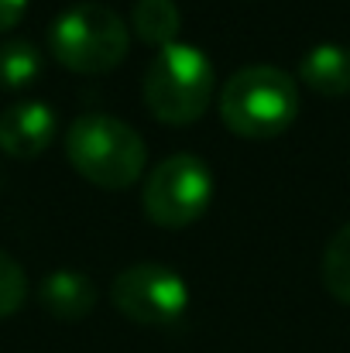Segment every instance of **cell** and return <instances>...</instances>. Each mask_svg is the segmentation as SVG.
<instances>
[{
	"label": "cell",
	"instance_id": "cell-1",
	"mask_svg": "<svg viewBox=\"0 0 350 353\" xmlns=\"http://www.w3.org/2000/svg\"><path fill=\"white\" fill-rule=\"evenodd\" d=\"M66 154L72 168L104 189H127L148 165L144 137L114 114H83L66 130Z\"/></svg>",
	"mask_w": 350,
	"mask_h": 353
},
{
	"label": "cell",
	"instance_id": "cell-2",
	"mask_svg": "<svg viewBox=\"0 0 350 353\" xmlns=\"http://www.w3.org/2000/svg\"><path fill=\"white\" fill-rule=\"evenodd\" d=\"M299 114L295 79L268 62H254L237 69L220 90V117L233 134L264 141L292 127Z\"/></svg>",
	"mask_w": 350,
	"mask_h": 353
},
{
	"label": "cell",
	"instance_id": "cell-3",
	"mask_svg": "<svg viewBox=\"0 0 350 353\" xmlns=\"http://www.w3.org/2000/svg\"><path fill=\"white\" fill-rule=\"evenodd\" d=\"M217 90V69L200 45L172 41L158 48L144 72V103L162 123H193L206 114Z\"/></svg>",
	"mask_w": 350,
	"mask_h": 353
},
{
	"label": "cell",
	"instance_id": "cell-4",
	"mask_svg": "<svg viewBox=\"0 0 350 353\" xmlns=\"http://www.w3.org/2000/svg\"><path fill=\"white\" fill-rule=\"evenodd\" d=\"M48 48L55 62L72 72L100 76L124 62L130 48V31L124 17L107 3H72L48 28Z\"/></svg>",
	"mask_w": 350,
	"mask_h": 353
},
{
	"label": "cell",
	"instance_id": "cell-5",
	"mask_svg": "<svg viewBox=\"0 0 350 353\" xmlns=\"http://www.w3.org/2000/svg\"><path fill=\"white\" fill-rule=\"evenodd\" d=\"M213 168L189 151L162 158L144 179V213L165 230H182L196 223L213 203Z\"/></svg>",
	"mask_w": 350,
	"mask_h": 353
},
{
	"label": "cell",
	"instance_id": "cell-6",
	"mask_svg": "<svg viewBox=\"0 0 350 353\" xmlns=\"http://www.w3.org/2000/svg\"><path fill=\"white\" fill-rule=\"evenodd\" d=\"M110 302L130 323L168 326L189 309V285L175 268L158 261H141L124 268L114 278Z\"/></svg>",
	"mask_w": 350,
	"mask_h": 353
},
{
	"label": "cell",
	"instance_id": "cell-7",
	"mask_svg": "<svg viewBox=\"0 0 350 353\" xmlns=\"http://www.w3.org/2000/svg\"><path fill=\"white\" fill-rule=\"evenodd\" d=\"M59 120L41 100H21L0 114V151L10 158H38L55 141Z\"/></svg>",
	"mask_w": 350,
	"mask_h": 353
},
{
	"label": "cell",
	"instance_id": "cell-8",
	"mask_svg": "<svg viewBox=\"0 0 350 353\" xmlns=\"http://www.w3.org/2000/svg\"><path fill=\"white\" fill-rule=\"evenodd\" d=\"M97 295L100 292H97L93 278L83 271H72V268H59V271L45 274L38 285V299H41L45 312L62 319V323L86 319L97 305Z\"/></svg>",
	"mask_w": 350,
	"mask_h": 353
},
{
	"label": "cell",
	"instance_id": "cell-9",
	"mask_svg": "<svg viewBox=\"0 0 350 353\" xmlns=\"http://www.w3.org/2000/svg\"><path fill=\"white\" fill-rule=\"evenodd\" d=\"M299 79L323 93V97H347L350 93V48L337 41L313 45L299 59Z\"/></svg>",
	"mask_w": 350,
	"mask_h": 353
},
{
	"label": "cell",
	"instance_id": "cell-10",
	"mask_svg": "<svg viewBox=\"0 0 350 353\" xmlns=\"http://www.w3.org/2000/svg\"><path fill=\"white\" fill-rule=\"evenodd\" d=\"M130 28L144 45L165 48L172 41H179V28H182V14L175 0H134L130 7Z\"/></svg>",
	"mask_w": 350,
	"mask_h": 353
},
{
	"label": "cell",
	"instance_id": "cell-11",
	"mask_svg": "<svg viewBox=\"0 0 350 353\" xmlns=\"http://www.w3.org/2000/svg\"><path fill=\"white\" fill-rule=\"evenodd\" d=\"M41 76V52L28 38H7L0 41V90L17 93L28 90Z\"/></svg>",
	"mask_w": 350,
	"mask_h": 353
},
{
	"label": "cell",
	"instance_id": "cell-12",
	"mask_svg": "<svg viewBox=\"0 0 350 353\" xmlns=\"http://www.w3.org/2000/svg\"><path fill=\"white\" fill-rule=\"evenodd\" d=\"M320 274H323V288L350 305V223H344L337 234L327 240L323 247V261H320Z\"/></svg>",
	"mask_w": 350,
	"mask_h": 353
},
{
	"label": "cell",
	"instance_id": "cell-13",
	"mask_svg": "<svg viewBox=\"0 0 350 353\" xmlns=\"http://www.w3.org/2000/svg\"><path fill=\"white\" fill-rule=\"evenodd\" d=\"M24 299H28V274L7 250H0V319L14 316L24 305Z\"/></svg>",
	"mask_w": 350,
	"mask_h": 353
},
{
	"label": "cell",
	"instance_id": "cell-14",
	"mask_svg": "<svg viewBox=\"0 0 350 353\" xmlns=\"http://www.w3.org/2000/svg\"><path fill=\"white\" fill-rule=\"evenodd\" d=\"M28 10V0H0V34L10 31Z\"/></svg>",
	"mask_w": 350,
	"mask_h": 353
}]
</instances>
